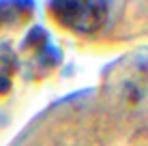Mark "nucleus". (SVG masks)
Returning <instances> with one entry per match:
<instances>
[{"label": "nucleus", "mask_w": 148, "mask_h": 146, "mask_svg": "<svg viewBox=\"0 0 148 146\" xmlns=\"http://www.w3.org/2000/svg\"><path fill=\"white\" fill-rule=\"evenodd\" d=\"M105 0H56L60 17H64L71 26L84 30L101 24V19L105 17Z\"/></svg>", "instance_id": "nucleus-1"}]
</instances>
